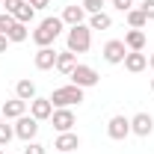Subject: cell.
Instances as JSON below:
<instances>
[{"label": "cell", "mask_w": 154, "mask_h": 154, "mask_svg": "<svg viewBox=\"0 0 154 154\" xmlns=\"http://www.w3.org/2000/svg\"><path fill=\"white\" fill-rule=\"evenodd\" d=\"M27 3H30L33 9H48V3H51V0H27Z\"/></svg>", "instance_id": "30"}, {"label": "cell", "mask_w": 154, "mask_h": 154, "mask_svg": "<svg viewBox=\"0 0 154 154\" xmlns=\"http://www.w3.org/2000/svg\"><path fill=\"white\" fill-rule=\"evenodd\" d=\"M54 148H57L59 154H71L74 148H80V136L74 134V131H68V134H59L57 142H54Z\"/></svg>", "instance_id": "13"}, {"label": "cell", "mask_w": 154, "mask_h": 154, "mask_svg": "<svg viewBox=\"0 0 154 154\" xmlns=\"http://www.w3.org/2000/svg\"><path fill=\"white\" fill-rule=\"evenodd\" d=\"M80 6L86 9V15H95V12H104V0H80Z\"/></svg>", "instance_id": "23"}, {"label": "cell", "mask_w": 154, "mask_h": 154, "mask_svg": "<svg viewBox=\"0 0 154 154\" xmlns=\"http://www.w3.org/2000/svg\"><path fill=\"white\" fill-rule=\"evenodd\" d=\"M27 36H30V30H27V24H12L9 30H6V38L12 42V45H18V42H27Z\"/></svg>", "instance_id": "19"}, {"label": "cell", "mask_w": 154, "mask_h": 154, "mask_svg": "<svg viewBox=\"0 0 154 154\" xmlns=\"http://www.w3.org/2000/svg\"><path fill=\"white\" fill-rule=\"evenodd\" d=\"M33 62H36L38 71H51V68H57V51L54 48H38Z\"/></svg>", "instance_id": "11"}, {"label": "cell", "mask_w": 154, "mask_h": 154, "mask_svg": "<svg viewBox=\"0 0 154 154\" xmlns=\"http://www.w3.org/2000/svg\"><path fill=\"white\" fill-rule=\"evenodd\" d=\"M104 62H110V65H119V62H125L128 57V48H125V42L122 38H110L107 45H104Z\"/></svg>", "instance_id": "6"}, {"label": "cell", "mask_w": 154, "mask_h": 154, "mask_svg": "<svg viewBox=\"0 0 154 154\" xmlns=\"http://www.w3.org/2000/svg\"><path fill=\"white\" fill-rule=\"evenodd\" d=\"M151 131H154L151 113H136L134 119H131V134H136V136H151Z\"/></svg>", "instance_id": "9"}, {"label": "cell", "mask_w": 154, "mask_h": 154, "mask_svg": "<svg viewBox=\"0 0 154 154\" xmlns=\"http://www.w3.org/2000/svg\"><path fill=\"white\" fill-rule=\"evenodd\" d=\"M80 101H83V89L74 86V83L59 86V89H54V95H51L54 110H59V107H74V104H80Z\"/></svg>", "instance_id": "3"}, {"label": "cell", "mask_w": 154, "mask_h": 154, "mask_svg": "<svg viewBox=\"0 0 154 154\" xmlns=\"http://www.w3.org/2000/svg\"><path fill=\"white\" fill-rule=\"evenodd\" d=\"M139 9H142V15H145L148 21H154V0H142Z\"/></svg>", "instance_id": "26"}, {"label": "cell", "mask_w": 154, "mask_h": 154, "mask_svg": "<svg viewBox=\"0 0 154 154\" xmlns=\"http://www.w3.org/2000/svg\"><path fill=\"white\" fill-rule=\"evenodd\" d=\"M12 24H15V15H12V12H3V15H0V33H6Z\"/></svg>", "instance_id": "25"}, {"label": "cell", "mask_w": 154, "mask_h": 154, "mask_svg": "<svg viewBox=\"0 0 154 154\" xmlns=\"http://www.w3.org/2000/svg\"><path fill=\"white\" fill-rule=\"evenodd\" d=\"M0 9H3V0H0Z\"/></svg>", "instance_id": "35"}, {"label": "cell", "mask_w": 154, "mask_h": 154, "mask_svg": "<svg viewBox=\"0 0 154 154\" xmlns=\"http://www.w3.org/2000/svg\"><path fill=\"white\" fill-rule=\"evenodd\" d=\"M148 68H151V71H154V54H151V57H148Z\"/></svg>", "instance_id": "32"}, {"label": "cell", "mask_w": 154, "mask_h": 154, "mask_svg": "<svg viewBox=\"0 0 154 154\" xmlns=\"http://www.w3.org/2000/svg\"><path fill=\"white\" fill-rule=\"evenodd\" d=\"M62 24H68V27H77V24H83L86 21V9L83 6H77V3H71V6H65L62 9Z\"/></svg>", "instance_id": "14"}, {"label": "cell", "mask_w": 154, "mask_h": 154, "mask_svg": "<svg viewBox=\"0 0 154 154\" xmlns=\"http://www.w3.org/2000/svg\"><path fill=\"white\" fill-rule=\"evenodd\" d=\"M30 116L38 119V122H45V119H51L54 116V104H51V98H33L30 101Z\"/></svg>", "instance_id": "10"}, {"label": "cell", "mask_w": 154, "mask_h": 154, "mask_svg": "<svg viewBox=\"0 0 154 154\" xmlns=\"http://www.w3.org/2000/svg\"><path fill=\"white\" fill-rule=\"evenodd\" d=\"M24 154H48V151H45V145H42V142H27Z\"/></svg>", "instance_id": "28"}, {"label": "cell", "mask_w": 154, "mask_h": 154, "mask_svg": "<svg viewBox=\"0 0 154 154\" xmlns=\"http://www.w3.org/2000/svg\"><path fill=\"white\" fill-rule=\"evenodd\" d=\"M128 15V24H131V30H142L145 24H148V18L142 15V9H131V12H125Z\"/></svg>", "instance_id": "21"}, {"label": "cell", "mask_w": 154, "mask_h": 154, "mask_svg": "<svg viewBox=\"0 0 154 154\" xmlns=\"http://www.w3.org/2000/svg\"><path fill=\"white\" fill-rule=\"evenodd\" d=\"M113 6L119 12H131V9H134V0H113Z\"/></svg>", "instance_id": "29"}, {"label": "cell", "mask_w": 154, "mask_h": 154, "mask_svg": "<svg viewBox=\"0 0 154 154\" xmlns=\"http://www.w3.org/2000/svg\"><path fill=\"white\" fill-rule=\"evenodd\" d=\"M125 68H128L131 74H139V71L148 68V57H145L142 51H128V57H125Z\"/></svg>", "instance_id": "12"}, {"label": "cell", "mask_w": 154, "mask_h": 154, "mask_svg": "<svg viewBox=\"0 0 154 154\" xmlns=\"http://www.w3.org/2000/svg\"><path fill=\"white\" fill-rule=\"evenodd\" d=\"M0 110H3V119H21V116H27V101L12 98V101H6Z\"/></svg>", "instance_id": "15"}, {"label": "cell", "mask_w": 154, "mask_h": 154, "mask_svg": "<svg viewBox=\"0 0 154 154\" xmlns=\"http://www.w3.org/2000/svg\"><path fill=\"white\" fill-rule=\"evenodd\" d=\"M151 92H154V77H151Z\"/></svg>", "instance_id": "34"}, {"label": "cell", "mask_w": 154, "mask_h": 154, "mask_svg": "<svg viewBox=\"0 0 154 154\" xmlns=\"http://www.w3.org/2000/svg\"><path fill=\"white\" fill-rule=\"evenodd\" d=\"M113 27V18L107 15V12H95V15H89V30H110Z\"/></svg>", "instance_id": "20"}, {"label": "cell", "mask_w": 154, "mask_h": 154, "mask_svg": "<svg viewBox=\"0 0 154 154\" xmlns=\"http://www.w3.org/2000/svg\"><path fill=\"white\" fill-rule=\"evenodd\" d=\"M9 45H12V42H9V38H6V33H0V54H3V51H6V48H9Z\"/></svg>", "instance_id": "31"}, {"label": "cell", "mask_w": 154, "mask_h": 154, "mask_svg": "<svg viewBox=\"0 0 154 154\" xmlns=\"http://www.w3.org/2000/svg\"><path fill=\"white\" fill-rule=\"evenodd\" d=\"M65 45H68L71 54H86V51L92 48V30H89V24L68 27V33H65Z\"/></svg>", "instance_id": "2"}, {"label": "cell", "mask_w": 154, "mask_h": 154, "mask_svg": "<svg viewBox=\"0 0 154 154\" xmlns=\"http://www.w3.org/2000/svg\"><path fill=\"white\" fill-rule=\"evenodd\" d=\"M122 42H125L128 51H145V33L142 30H128Z\"/></svg>", "instance_id": "17"}, {"label": "cell", "mask_w": 154, "mask_h": 154, "mask_svg": "<svg viewBox=\"0 0 154 154\" xmlns=\"http://www.w3.org/2000/svg\"><path fill=\"white\" fill-rule=\"evenodd\" d=\"M33 18H36V9H33L30 3H24L18 12H15V21H18V24H27V27L33 24Z\"/></svg>", "instance_id": "22"}, {"label": "cell", "mask_w": 154, "mask_h": 154, "mask_svg": "<svg viewBox=\"0 0 154 154\" xmlns=\"http://www.w3.org/2000/svg\"><path fill=\"white\" fill-rule=\"evenodd\" d=\"M24 3H27V0H3V9L15 15V12H18V9H21V6H24Z\"/></svg>", "instance_id": "27"}, {"label": "cell", "mask_w": 154, "mask_h": 154, "mask_svg": "<svg viewBox=\"0 0 154 154\" xmlns=\"http://www.w3.org/2000/svg\"><path fill=\"white\" fill-rule=\"evenodd\" d=\"M128 134H131V119H128V116H113V119L107 122V136H110V139L122 142Z\"/></svg>", "instance_id": "8"}, {"label": "cell", "mask_w": 154, "mask_h": 154, "mask_svg": "<svg viewBox=\"0 0 154 154\" xmlns=\"http://www.w3.org/2000/svg\"><path fill=\"white\" fill-rule=\"evenodd\" d=\"M62 27H65L62 18H45L36 30H33V42H36L38 48H51V45L57 42V36L62 33Z\"/></svg>", "instance_id": "1"}, {"label": "cell", "mask_w": 154, "mask_h": 154, "mask_svg": "<svg viewBox=\"0 0 154 154\" xmlns=\"http://www.w3.org/2000/svg\"><path fill=\"white\" fill-rule=\"evenodd\" d=\"M3 122H6V119H3V110H0V125H3Z\"/></svg>", "instance_id": "33"}, {"label": "cell", "mask_w": 154, "mask_h": 154, "mask_svg": "<svg viewBox=\"0 0 154 154\" xmlns=\"http://www.w3.org/2000/svg\"><path fill=\"white\" fill-rule=\"evenodd\" d=\"M51 122H54V131H57V134H68V131L77 125V119H74V113H71V107H59V110H54Z\"/></svg>", "instance_id": "7"}, {"label": "cell", "mask_w": 154, "mask_h": 154, "mask_svg": "<svg viewBox=\"0 0 154 154\" xmlns=\"http://www.w3.org/2000/svg\"><path fill=\"white\" fill-rule=\"evenodd\" d=\"M12 136H15V128L3 122V125H0V148H3V145H9V142H12Z\"/></svg>", "instance_id": "24"}, {"label": "cell", "mask_w": 154, "mask_h": 154, "mask_svg": "<svg viewBox=\"0 0 154 154\" xmlns=\"http://www.w3.org/2000/svg\"><path fill=\"white\" fill-rule=\"evenodd\" d=\"M0 154H3V148H0Z\"/></svg>", "instance_id": "36"}, {"label": "cell", "mask_w": 154, "mask_h": 154, "mask_svg": "<svg viewBox=\"0 0 154 154\" xmlns=\"http://www.w3.org/2000/svg\"><path fill=\"white\" fill-rule=\"evenodd\" d=\"M74 68H77V54H71V51H62V54H57V71H62V74L68 77Z\"/></svg>", "instance_id": "16"}, {"label": "cell", "mask_w": 154, "mask_h": 154, "mask_svg": "<svg viewBox=\"0 0 154 154\" xmlns=\"http://www.w3.org/2000/svg\"><path fill=\"white\" fill-rule=\"evenodd\" d=\"M15 136L18 139H24V142H33L38 134V119H33V116H21V119H15Z\"/></svg>", "instance_id": "5"}, {"label": "cell", "mask_w": 154, "mask_h": 154, "mask_svg": "<svg viewBox=\"0 0 154 154\" xmlns=\"http://www.w3.org/2000/svg\"><path fill=\"white\" fill-rule=\"evenodd\" d=\"M15 98H21V101H27V104H30V101L36 98V83H33V80H27V77L18 80V83H15Z\"/></svg>", "instance_id": "18"}, {"label": "cell", "mask_w": 154, "mask_h": 154, "mask_svg": "<svg viewBox=\"0 0 154 154\" xmlns=\"http://www.w3.org/2000/svg\"><path fill=\"white\" fill-rule=\"evenodd\" d=\"M68 77H71V83H74V86H80V89L98 86V80H101V74H98L92 65H80V62H77V68H74Z\"/></svg>", "instance_id": "4"}]
</instances>
